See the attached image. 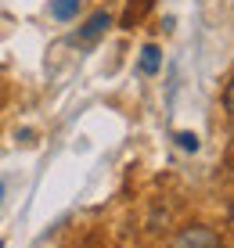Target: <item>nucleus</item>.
Listing matches in <instances>:
<instances>
[{
  "label": "nucleus",
  "instance_id": "1",
  "mask_svg": "<svg viewBox=\"0 0 234 248\" xmlns=\"http://www.w3.org/2000/svg\"><path fill=\"white\" fill-rule=\"evenodd\" d=\"M169 248H223L220 234L213 227H202V223H191V227H180L177 234L169 237Z\"/></svg>",
  "mask_w": 234,
  "mask_h": 248
},
{
  "label": "nucleus",
  "instance_id": "2",
  "mask_svg": "<svg viewBox=\"0 0 234 248\" xmlns=\"http://www.w3.org/2000/svg\"><path fill=\"white\" fill-rule=\"evenodd\" d=\"M108 25H112V15H108V11H94L90 18H86V25L76 32V44H83V47L98 44V40L108 32Z\"/></svg>",
  "mask_w": 234,
  "mask_h": 248
},
{
  "label": "nucleus",
  "instance_id": "3",
  "mask_svg": "<svg viewBox=\"0 0 234 248\" xmlns=\"http://www.w3.org/2000/svg\"><path fill=\"white\" fill-rule=\"evenodd\" d=\"M151 4H155V0H130V4H126V15H123V29H134V25L151 11Z\"/></svg>",
  "mask_w": 234,
  "mask_h": 248
},
{
  "label": "nucleus",
  "instance_id": "4",
  "mask_svg": "<svg viewBox=\"0 0 234 248\" xmlns=\"http://www.w3.org/2000/svg\"><path fill=\"white\" fill-rule=\"evenodd\" d=\"M137 65H141V72H144V76H155V72L162 68V50L155 47V44H148V47L141 50V62H137Z\"/></svg>",
  "mask_w": 234,
  "mask_h": 248
},
{
  "label": "nucleus",
  "instance_id": "5",
  "mask_svg": "<svg viewBox=\"0 0 234 248\" xmlns=\"http://www.w3.org/2000/svg\"><path fill=\"white\" fill-rule=\"evenodd\" d=\"M80 11V0H50V18L58 22H72Z\"/></svg>",
  "mask_w": 234,
  "mask_h": 248
},
{
  "label": "nucleus",
  "instance_id": "6",
  "mask_svg": "<svg viewBox=\"0 0 234 248\" xmlns=\"http://www.w3.org/2000/svg\"><path fill=\"white\" fill-rule=\"evenodd\" d=\"M173 140H177V148H180V151H191V155L198 151V137H195L191 130H180L177 137H173Z\"/></svg>",
  "mask_w": 234,
  "mask_h": 248
},
{
  "label": "nucleus",
  "instance_id": "7",
  "mask_svg": "<svg viewBox=\"0 0 234 248\" xmlns=\"http://www.w3.org/2000/svg\"><path fill=\"white\" fill-rule=\"evenodd\" d=\"M223 108H227V112L234 115V79L227 83V90H223Z\"/></svg>",
  "mask_w": 234,
  "mask_h": 248
},
{
  "label": "nucleus",
  "instance_id": "8",
  "mask_svg": "<svg viewBox=\"0 0 234 248\" xmlns=\"http://www.w3.org/2000/svg\"><path fill=\"white\" fill-rule=\"evenodd\" d=\"M0 202H4V184H0Z\"/></svg>",
  "mask_w": 234,
  "mask_h": 248
},
{
  "label": "nucleus",
  "instance_id": "9",
  "mask_svg": "<svg viewBox=\"0 0 234 248\" xmlns=\"http://www.w3.org/2000/svg\"><path fill=\"white\" fill-rule=\"evenodd\" d=\"M231 223H234V205H231Z\"/></svg>",
  "mask_w": 234,
  "mask_h": 248
},
{
  "label": "nucleus",
  "instance_id": "10",
  "mask_svg": "<svg viewBox=\"0 0 234 248\" xmlns=\"http://www.w3.org/2000/svg\"><path fill=\"white\" fill-rule=\"evenodd\" d=\"M0 248H4V241H0Z\"/></svg>",
  "mask_w": 234,
  "mask_h": 248
}]
</instances>
